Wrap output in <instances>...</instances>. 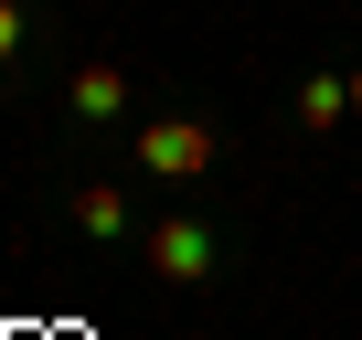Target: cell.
I'll return each mask as SVG.
<instances>
[{
	"label": "cell",
	"instance_id": "52a82bcc",
	"mask_svg": "<svg viewBox=\"0 0 362 340\" xmlns=\"http://www.w3.org/2000/svg\"><path fill=\"white\" fill-rule=\"evenodd\" d=\"M351 107H362V75H351Z\"/></svg>",
	"mask_w": 362,
	"mask_h": 340
},
{
	"label": "cell",
	"instance_id": "8992f818",
	"mask_svg": "<svg viewBox=\"0 0 362 340\" xmlns=\"http://www.w3.org/2000/svg\"><path fill=\"white\" fill-rule=\"evenodd\" d=\"M11 43H22V0H0V64H11Z\"/></svg>",
	"mask_w": 362,
	"mask_h": 340
},
{
	"label": "cell",
	"instance_id": "3957f363",
	"mask_svg": "<svg viewBox=\"0 0 362 340\" xmlns=\"http://www.w3.org/2000/svg\"><path fill=\"white\" fill-rule=\"evenodd\" d=\"M64 107H75V117H117V107H128V75H117V64H75Z\"/></svg>",
	"mask_w": 362,
	"mask_h": 340
},
{
	"label": "cell",
	"instance_id": "6da1fadb",
	"mask_svg": "<svg viewBox=\"0 0 362 340\" xmlns=\"http://www.w3.org/2000/svg\"><path fill=\"white\" fill-rule=\"evenodd\" d=\"M214 159H224V138L203 117H149L139 128V170H149V181H203Z\"/></svg>",
	"mask_w": 362,
	"mask_h": 340
},
{
	"label": "cell",
	"instance_id": "277c9868",
	"mask_svg": "<svg viewBox=\"0 0 362 340\" xmlns=\"http://www.w3.org/2000/svg\"><path fill=\"white\" fill-rule=\"evenodd\" d=\"M75 224H86V234H128V192L86 181V192H75Z\"/></svg>",
	"mask_w": 362,
	"mask_h": 340
},
{
	"label": "cell",
	"instance_id": "5b68a950",
	"mask_svg": "<svg viewBox=\"0 0 362 340\" xmlns=\"http://www.w3.org/2000/svg\"><path fill=\"white\" fill-rule=\"evenodd\" d=\"M341 107H351V75H309V85H298V117H309V128H330Z\"/></svg>",
	"mask_w": 362,
	"mask_h": 340
},
{
	"label": "cell",
	"instance_id": "7a4b0ae2",
	"mask_svg": "<svg viewBox=\"0 0 362 340\" xmlns=\"http://www.w3.org/2000/svg\"><path fill=\"white\" fill-rule=\"evenodd\" d=\"M149 266H160L170 287H192V277L214 266V224H192V213H170V224H149Z\"/></svg>",
	"mask_w": 362,
	"mask_h": 340
}]
</instances>
